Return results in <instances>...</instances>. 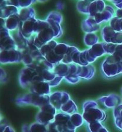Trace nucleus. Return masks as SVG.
Returning <instances> with one entry per match:
<instances>
[{
  "instance_id": "nucleus-1",
  "label": "nucleus",
  "mask_w": 122,
  "mask_h": 132,
  "mask_svg": "<svg viewBox=\"0 0 122 132\" xmlns=\"http://www.w3.org/2000/svg\"><path fill=\"white\" fill-rule=\"evenodd\" d=\"M52 104L55 109L61 110L66 113L72 114L78 111V108L74 102L70 98V96L65 92H56L52 95Z\"/></svg>"
},
{
  "instance_id": "nucleus-2",
  "label": "nucleus",
  "mask_w": 122,
  "mask_h": 132,
  "mask_svg": "<svg viewBox=\"0 0 122 132\" xmlns=\"http://www.w3.org/2000/svg\"><path fill=\"white\" fill-rule=\"evenodd\" d=\"M101 72L107 79L116 78L122 75V59H118L113 55H108L102 62Z\"/></svg>"
},
{
  "instance_id": "nucleus-3",
  "label": "nucleus",
  "mask_w": 122,
  "mask_h": 132,
  "mask_svg": "<svg viewBox=\"0 0 122 132\" xmlns=\"http://www.w3.org/2000/svg\"><path fill=\"white\" fill-rule=\"evenodd\" d=\"M83 118L87 123L102 122L106 118L105 112L99 108L96 102L88 101L83 105Z\"/></svg>"
},
{
  "instance_id": "nucleus-4",
  "label": "nucleus",
  "mask_w": 122,
  "mask_h": 132,
  "mask_svg": "<svg viewBox=\"0 0 122 132\" xmlns=\"http://www.w3.org/2000/svg\"><path fill=\"white\" fill-rule=\"evenodd\" d=\"M19 81L23 88H29L35 83L45 80L36 69L27 66V67L21 70Z\"/></svg>"
},
{
  "instance_id": "nucleus-5",
  "label": "nucleus",
  "mask_w": 122,
  "mask_h": 132,
  "mask_svg": "<svg viewBox=\"0 0 122 132\" xmlns=\"http://www.w3.org/2000/svg\"><path fill=\"white\" fill-rule=\"evenodd\" d=\"M46 20L54 31L56 38L62 37L63 30L61 24L63 21L62 15L58 11L51 12L47 16Z\"/></svg>"
},
{
  "instance_id": "nucleus-6",
  "label": "nucleus",
  "mask_w": 122,
  "mask_h": 132,
  "mask_svg": "<svg viewBox=\"0 0 122 132\" xmlns=\"http://www.w3.org/2000/svg\"><path fill=\"white\" fill-rule=\"evenodd\" d=\"M22 53L17 49L2 50L0 52V63L6 64L22 61Z\"/></svg>"
},
{
  "instance_id": "nucleus-7",
  "label": "nucleus",
  "mask_w": 122,
  "mask_h": 132,
  "mask_svg": "<svg viewBox=\"0 0 122 132\" xmlns=\"http://www.w3.org/2000/svg\"><path fill=\"white\" fill-rule=\"evenodd\" d=\"M115 8L114 6L110 4H106V7L102 12L99 13L94 17L98 24L108 23L115 16Z\"/></svg>"
},
{
  "instance_id": "nucleus-8",
  "label": "nucleus",
  "mask_w": 122,
  "mask_h": 132,
  "mask_svg": "<svg viewBox=\"0 0 122 132\" xmlns=\"http://www.w3.org/2000/svg\"><path fill=\"white\" fill-rule=\"evenodd\" d=\"M98 101L106 108L109 109L115 108L122 103L121 97L115 93L100 97L98 99Z\"/></svg>"
},
{
  "instance_id": "nucleus-9",
  "label": "nucleus",
  "mask_w": 122,
  "mask_h": 132,
  "mask_svg": "<svg viewBox=\"0 0 122 132\" xmlns=\"http://www.w3.org/2000/svg\"><path fill=\"white\" fill-rule=\"evenodd\" d=\"M81 28L85 34L96 32L100 29V24L96 22L94 17L88 16L82 21Z\"/></svg>"
},
{
  "instance_id": "nucleus-10",
  "label": "nucleus",
  "mask_w": 122,
  "mask_h": 132,
  "mask_svg": "<svg viewBox=\"0 0 122 132\" xmlns=\"http://www.w3.org/2000/svg\"><path fill=\"white\" fill-rule=\"evenodd\" d=\"M96 72L95 67L89 64L85 66L78 65V70L77 76L80 79L89 80L94 77Z\"/></svg>"
},
{
  "instance_id": "nucleus-11",
  "label": "nucleus",
  "mask_w": 122,
  "mask_h": 132,
  "mask_svg": "<svg viewBox=\"0 0 122 132\" xmlns=\"http://www.w3.org/2000/svg\"><path fill=\"white\" fill-rule=\"evenodd\" d=\"M106 5L104 0H94L89 4L88 16L95 17L104 10Z\"/></svg>"
},
{
  "instance_id": "nucleus-12",
  "label": "nucleus",
  "mask_w": 122,
  "mask_h": 132,
  "mask_svg": "<svg viewBox=\"0 0 122 132\" xmlns=\"http://www.w3.org/2000/svg\"><path fill=\"white\" fill-rule=\"evenodd\" d=\"M50 85L48 82L40 81L33 84L30 87L32 93L37 94H49L50 93Z\"/></svg>"
},
{
  "instance_id": "nucleus-13",
  "label": "nucleus",
  "mask_w": 122,
  "mask_h": 132,
  "mask_svg": "<svg viewBox=\"0 0 122 132\" xmlns=\"http://www.w3.org/2000/svg\"><path fill=\"white\" fill-rule=\"evenodd\" d=\"M20 19L18 13L15 14L5 19V28L10 32L15 31L19 28Z\"/></svg>"
},
{
  "instance_id": "nucleus-14",
  "label": "nucleus",
  "mask_w": 122,
  "mask_h": 132,
  "mask_svg": "<svg viewBox=\"0 0 122 132\" xmlns=\"http://www.w3.org/2000/svg\"><path fill=\"white\" fill-rule=\"evenodd\" d=\"M116 32L111 28L109 25H105L100 29V36L103 42L111 43Z\"/></svg>"
},
{
  "instance_id": "nucleus-15",
  "label": "nucleus",
  "mask_w": 122,
  "mask_h": 132,
  "mask_svg": "<svg viewBox=\"0 0 122 132\" xmlns=\"http://www.w3.org/2000/svg\"><path fill=\"white\" fill-rule=\"evenodd\" d=\"M18 15L20 16V21L23 22L30 18L36 17L35 11L33 8L31 7L22 8L19 9Z\"/></svg>"
},
{
  "instance_id": "nucleus-16",
  "label": "nucleus",
  "mask_w": 122,
  "mask_h": 132,
  "mask_svg": "<svg viewBox=\"0 0 122 132\" xmlns=\"http://www.w3.org/2000/svg\"><path fill=\"white\" fill-rule=\"evenodd\" d=\"M69 64L60 62L56 65H54V68H53V71L57 76L65 78L69 73Z\"/></svg>"
},
{
  "instance_id": "nucleus-17",
  "label": "nucleus",
  "mask_w": 122,
  "mask_h": 132,
  "mask_svg": "<svg viewBox=\"0 0 122 132\" xmlns=\"http://www.w3.org/2000/svg\"><path fill=\"white\" fill-rule=\"evenodd\" d=\"M83 41L85 45L91 48L94 45L99 43V38L96 32L86 33L84 36Z\"/></svg>"
},
{
  "instance_id": "nucleus-18",
  "label": "nucleus",
  "mask_w": 122,
  "mask_h": 132,
  "mask_svg": "<svg viewBox=\"0 0 122 132\" xmlns=\"http://www.w3.org/2000/svg\"><path fill=\"white\" fill-rule=\"evenodd\" d=\"M79 49L74 46H70L68 52H66L63 58L62 61V62L66 63V64H70L73 63V57L79 51Z\"/></svg>"
},
{
  "instance_id": "nucleus-19",
  "label": "nucleus",
  "mask_w": 122,
  "mask_h": 132,
  "mask_svg": "<svg viewBox=\"0 0 122 132\" xmlns=\"http://www.w3.org/2000/svg\"><path fill=\"white\" fill-rule=\"evenodd\" d=\"M91 2L86 0H79L76 4L77 10L81 14L88 15H89V7Z\"/></svg>"
},
{
  "instance_id": "nucleus-20",
  "label": "nucleus",
  "mask_w": 122,
  "mask_h": 132,
  "mask_svg": "<svg viewBox=\"0 0 122 132\" xmlns=\"http://www.w3.org/2000/svg\"><path fill=\"white\" fill-rule=\"evenodd\" d=\"M83 117L81 116L80 114L77 113L72 114L71 115L72 124L75 129H76L77 127L80 126L83 124Z\"/></svg>"
},
{
  "instance_id": "nucleus-21",
  "label": "nucleus",
  "mask_w": 122,
  "mask_h": 132,
  "mask_svg": "<svg viewBox=\"0 0 122 132\" xmlns=\"http://www.w3.org/2000/svg\"><path fill=\"white\" fill-rule=\"evenodd\" d=\"M122 19L117 18L116 16H114L113 18L109 22V25L113 30L119 32L121 31V21Z\"/></svg>"
},
{
  "instance_id": "nucleus-22",
  "label": "nucleus",
  "mask_w": 122,
  "mask_h": 132,
  "mask_svg": "<svg viewBox=\"0 0 122 132\" xmlns=\"http://www.w3.org/2000/svg\"><path fill=\"white\" fill-rule=\"evenodd\" d=\"M103 125L100 122H94L89 123V129L91 132H99L103 127Z\"/></svg>"
},
{
  "instance_id": "nucleus-23",
  "label": "nucleus",
  "mask_w": 122,
  "mask_h": 132,
  "mask_svg": "<svg viewBox=\"0 0 122 132\" xmlns=\"http://www.w3.org/2000/svg\"><path fill=\"white\" fill-rule=\"evenodd\" d=\"M113 114L114 119L122 120V103L113 109Z\"/></svg>"
},
{
  "instance_id": "nucleus-24",
  "label": "nucleus",
  "mask_w": 122,
  "mask_h": 132,
  "mask_svg": "<svg viewBox=\"0 0 122 132\" xmlns=\"http://www.w3.org/2000/svg\"><path fill=\"white\" fill-rule=\"evenodd\" d=\"M36 2H37V0H19L18 7L19 8L29 7Z\"/></svg>"
},
{
  "instance_id": "nucleus-25",
  "label": "nucleus",
  "mask_w": 122,
  "mask_h": 132,
  "mask_svg": "<svg viewBox=\"0 0 122 132\" xmlns=\"http://www.w3.org/2000/svg\"><path fill=\"white\" fill-rule=\"evenodd\" d=\"M111 43L115 44H122V31L116 32Z\"/></svg>"
},
{
  "instance_id": "nucleus-26",
  "label": "nucleus",
  "mask_w": 122,
  "mask_h": 132,
  "mask_svg": "<svg viewBox=\"0 0 122 132\" xmlns=\"http://www.w3.org/2000/svg\"><path fill=\"white\" fill-rule=\"evenodd\" d=\"M112 55L118 59H122V44H116L114 52Z\"/></svg>"
},
{
  "instance_id": "nucleus-27",
  "label": "nucleus",
  "mask_w": 122,
  "mask_h": 132,
  "mask_svg": "<svg viewBox=\"0 0 122 132\" xmlns=\"http://www.w3.org/2000/svg\"><path fill=\"white\" fill-rule=\"evenodd\" d=\"M112 3L116 9H122V0H113Z\"/></svg>"
},
{
  "instance_id": "nucleus-28",
  "label": "nucleus",
  "mask_w": 122,
  "mask_h": 132,
  "mask_svg": "<svg viewBox=\"0 0 122 132\" xmlns=\"http://www.w3.org/2000/svg\"><path fill=\"white\" fill-rule=\"evenodd\" d=\"M115 124L117 128L122 130V120L120 119H114Z\"/></svg>"
},
{
  "instance_id": "nucleus-29",
  "label": "nucleus",
  "mask_w": 122,
  "mask_h": 132,
  "mask_svg": "<svg viewBox=\"0 0 122 132\" xmlns=\"http://www.w3.org/2000/svg\"><path fill=\"white\" fill-rule=\"evenodd\" d=\"M6 78V73L3 68H0V81L3 80Z\"/></svg>"
},
{
  "instance_id": "nucleus-30",
  "label": "nucleus",
  "mask_w": 122,
  "mask_h": 132,
  "mask_svg": "<svg viewBox=\"0 0 122 132\" xmlns=\"http://www.w3.org/2000/svg\"><path fill=\"white\" fill-rule=\"evenodd\" d=\"M115 16L122 19V9H116L115 11Z\"/></svg>"
},
{
  "instance_id": "nucleus-31",
  "label": "nucleus",
  "mask_w": 122,
  "mask_h": 132,
  "mask_svg": "<svg viewBox=\"0 0 122 132\" xmlns=\"http://www.w3.org/2000/svg\"><path fill=\"white\" fill-rule=\"evenodd\" d=\"M7 1L8 2V4H9V5L16 6V7L19 8L18 7L19 0H7Z\"/></svg>"
},
{
  "instance_id": "nucleus-32",
  "label": "nucleus",
  "mask_w": 122,
  "mask_h": 132,
  "mask_svg": "<svg viewBox=\"0 0 122 132\" xmlns=\"http://www.w3.org/2000/svg\"><path fill=\"white\" fill-rule=\"evenodd\" d=\"M8 5H9V4L7 0H0V8L5 7Z\"/></svg>"
},
{
  "instance_id": "nucleus-33",
  "label": "nucleus",
  "mask_w": 122,
  "mask_h": 132,
  "mask_svg": "<svg viewBox=\"0 0 122 132\" xmlns=\"http://www.w3.org/2000/svg\"><path fill=\"white\" fill-rule=\"evenodd\" d=\"M56 8L59 10H62L64 8V4L61 1L58 2L56 4Z\"/></svg>"
},
{
  "instance_id": "nucleus-34",
  "label": "nucleus",
  "mask_w": 122,
  "mask_h": 132,
  "mask_svg": "<svg viewBox=\"0 0 122 132\" xmlns=\"http://www.w3.org/2000/svg\"><path fill=\"white\" fill-rule=\"evenodd\" d=\"M5 28V19L0 18V31Z\"/></svg>"
},
{
  "instance_id": "nucleus-35",
  "label": "nucleus",
  "mask_w": 122,
  "mask_h": 132,
  "mask_svg": "<svg viewBox=\"0 0 122 132\" xmlns=\"http://www.w3.org/2000/svg\"><path fill=\"white\" fill-rule=\"evenodd\" d=\"M0 18H3V11H2V8H0Z\"/></svg>"
},
{
  "instance_id": "nucleus-36",
  "label": "nucleus",
  "mask_w": 122,
  "mask_h": 132,
  "mask_svg": "<svg viewBox=\"0 0 122 132\" xmlns=\"http://www.w3.org/2000/svg\"><path fill=\"white\" fill-rule=\"evenodd\" d=\"M47 0H37V2H40V3H44Z\"/></svg>"
},
{
  "instance_id": "nucleus-37",
  "label": "nucleus",
  "mask_w": 122,
  "mask_h": 132,
  "mask_svg": "<svg viewBox=\"0 0 122 132\" xmlns=\"http://www.w3.org/2000/svg\"><path fill=\"white\" fill-rule=\"evenodd\" d=\"M104 1H108V2H110V3H112L113 1V0H104Z\"/></svg>"
},
{
  "instance_id": "nucleus-38",
  "label": "nucleus",
  "mask_w": 122,
  "mask_h": 132,
  "mask_svg": "<svg viewBox=\"0 0 122 132\" xmlns=\"http://www.w3.org/2000/svg\"><path fill=\"white\" fill-rule=\"evenodd\" d=\"M121 31H122V20L121 21Z\"/></svg>"
},
{
  "instance_id": "nucleus-39",
  "label": "nucleus",
  "mask_w": 122,
  "mask_h": 132,
  "mask_svg": "<svg viewBox=\"0 0 122 132\" xmlns=\"http://www.w3.org/2000/svg\"><path fill=\"white\" fill-rule=\"evenodd\" d=\"M86 1H89L90 2H92V1H94V0H86Z\"/></svg>"
},
{
  "instance_id": "nucleus-40",
  "label": "nucleus",
  "mask_w": 122,
  "mask_h": 132,
  "mask_svg": "<svg viewBox=\"0 0 122 132\" xmlns=\"http://www.w3.org/2000/svg\"><path fill=\"white\" fill-rule=\"evenodd\" d=\"M120 92H121V94L122 95V87L121 88V90H120Z\"/></svg>"
},
{
  "instance_id": "nucleus-41",
  "label": "nucleus",
  "mask_w": 122,
  "mask_h": 132,
  "mask_svg": "<svg viewBox=\"0 0 122 132\" xmlns=\"http://www.w3.org/2000/svg\"><path fill=\"white\" fill-rule=\"evenodd\" d=\"M1 51H2V50H1V48H0V52H1Z\"/></svg>"
}]
</instances>
